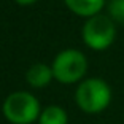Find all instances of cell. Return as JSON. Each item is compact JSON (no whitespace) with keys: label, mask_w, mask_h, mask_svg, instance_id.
Returning a JSON list of instances; mask_svg holds the SVG:
<instances>
[{"label":"cell","mask_w":124,"mask_h":124,"mask_svg":"<svg viewBox=\"0 0 124 124\" xmlns=\"http://www.w3.org/2000/svg\"><path fill=\"white\" fill-rule=\"evenodd\" d=\"M75 102L88 115L102 113L111 102V88L102 78H88L77 88Z\"/></svg>","instance_id":"cell-1"},{"label":"cell","mask_w":124,"mask_h":124,"mask_svg":"<svg viewBox=\"0 0 124 124\" xmlns=\"http://www.w3.org/2000/svg\"><path fill=\"white\" fill-rule=\"evenodd\" d=\"M116 29L111 18L103 15H95L88 18L83 26V40L91 49L103 51L115 41Z\"/></svg>","instance_id":"cell-4"},{"label":"cell","mask_w":124,"mask_h":124,"mask_svg":"<svg viewBox=\"0 0 124 124\" xmlns=\"http://www.w3.org/2000/svg\"><path fill=\"white\" fill-rule=\"evenodd\" d=\"M38 123L40 124H67L69 123V116H67V111L62 107L49 105L41 110Z\"/></svg>","instance_id":"cell-7"},{"label":"cell","mask_w":124,"mask_h":124,"mask_svg":"<svg viewBox=\"0 0 124 124\" xmlns=\"http://www.w3.org/2000/svg\"><path fill=\"white\" fill-rule=\"evenodd\" d=\"M53 75L59 83L72 84L80 81L88 70L86 56L78 49H64L53 61Z\"/></svg>","instance_id":"cell-3"},{"label":"cell","mask_w":124,"mask_h":124,"mask_svg":"<svg viewBox=\"0 0 124 124\" xmlns=\"http://www.w3.org/2000/svg\"><path fill=\"white\" fill-rule=\"evenodd\" d=\"M18 3H21V5H30V3H33V2H37V0H16Z\"/></svg>","instance_id":"cell-9"},{"label":"cell","mask_w":124,"mask_h":124,"mask_svg":"<svg viewBox=\"0 0 124 124\" xmlns=\"http://www.w3.org/2000/svg\"><path fill=\"white\" fill-rule=\"evenodd\" d=\"M3 115L11 124H32L40 118V103L32 94L19 91L10 94L3 102Z\"/></svg>","instance_id":"cell-2"},{"label":"cell","mask_w":124,"mask_h":124,"mask_svg":"<svg viewBox=\"0 0 124 124\" xmlns=\"http://www.w3.org/2000/svg\"><path fill=\"white\" fill-rule=\"evenodd\" d=\"M64 2L73 13L88 18L99 15V11L105 5V0H64Z\"/></svg>","instance_id":"cell-5"},{"label":"cell","mask_w":124,"mask_h":124,"mask_svg":"<svg viewBox=\"0 0 124 124\" xmlns=\"http://www.w3.org/2000/svg\"><path fill=\"white\" fill-rule=\"evenodd\" d=\"M108 13L111 19L124 24V0H110Z\"/></svg>","instance_id":"cell-8"},{"label":"cell","mask_w":124,"mask_h":124,"mask_svg":"<svg viewBox=\"0 0 124 124\" xmlns=\"http://www.w3.org/2000/svg\"><path fill=\"white\" fill-rule=\"evenodd\" d=\"M53 69L46 64H35L26 73V80L33 88H43L53 80Z\"/></svg>","instance_id":"cell-6"}]
</instances>
